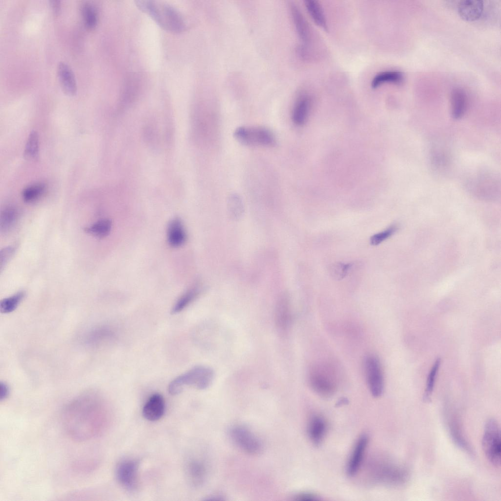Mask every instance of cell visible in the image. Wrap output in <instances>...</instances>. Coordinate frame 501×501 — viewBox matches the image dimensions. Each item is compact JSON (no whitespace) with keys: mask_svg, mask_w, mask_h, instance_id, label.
Listing matches in <instances>:
<instances>
[{"mask_svg":"<svg viewBox=\"0 0 501 501\" xmlns=\"http://www.w3.org/2000/svg\"><path fill=\"white\" fill-rule=\"evenodd\" d=\"M106 418V411L100 399L95 393L89 392L79 396L66 406L62 422L71 438L83 441L100 433Z\"/></svg>","mask_w":501,"mask_h":501,"instance_id":"obj_1","label":"cell"},{"mask_svg":"<svg viewBox=\"0 0 501 501\" xmlns=\"http://www.w3.org/2000/svg\"><path fill=\"white\" fill-rule=\"evenodd\" d=\"M136 2L137 7L166 30L179 32L185 28L182 15L171 5L152 0H138Z\"/></svg>","mask_w":501,"mask_h":501,"instance_id":"obj_2","label":"cell"},{"mask_svg":"<svg viewBox=\"0 0 501 501\" xmlns=\"http://www.w3.org/2000/svg\"><path fill=\"white\" fill-rule=\"evenodd\" d=\"M335 369L328 364H317L311 366L308 380L311 388L319 396H332L337 389L338 378Z\"/></svg>","mask_w":501,"mask_h":501,"instance_id":"obj_3","label":"cell"},{"mask_svg":"<svg viewBox=\"0 0 501 501\" xmlns=\"http://www.w3.org/2000/svg\"><path fill=\"white\" fill-rule=\"evenodd\" d=\"M213 378L214 372L210 368L205 366H195L172 381L168 386V391L172 395H177L187 386L205 389L210 385Z\"/></svg>","mask_w":501,"mask_h":501,"instance_id":"obj_4","label":"cell"},{"mask_svg":"<svg viewBox=\"0 0 501 501\" xmlns=\"http://www.w3.org/2000/svg\"><path fill=\"white\" fill-rule=\"evenodd\" d=\"M233 136L238 142L247 146L270 147L276 143L273 134L263 127H239L235 130Z\"/></svg>","mask_w":501,"mask_h":501,"instance_id":"obj_5","label":"cell"},{"mask_svg":"<svg viewBox=\"0 0 501 501\" xmlns=\"http://www.w3.org/2000/svg\"><path fill=\"white\" fill-rule=\"evenodd\" d=\"M483 452L488 460L493 465H501V441L499 425L494 419H490L486 423L482 440Z\"/></svg>","mask_w":501,"mask_h":501,"instance_id":"obj_6","label":"cell"},{"mask_svg":"<svg viewBox=\"0 0 501 501\" xmlns=\"http://www.w3.org/2000/svg\"><path fill=\"white\" fill-rule=\"evenodd\" d=\"M364 365L371 394L374 397L381 396L384 389V378L379 359L374 354H368L364 358Z\"/></svg>","mask_w":501,"mask_h":501,"instance_id":"obj_7","label":"cell"},{"mask_svg":"<svg viewBox=\"0 0 501 501\" xmlns=\"http://www.w3.org/2000/svg\"><path fill=\"white\" fill-rule=\"evenodd\" d=\"M229 434L235 444L245 452L255 454L262 450L260 440L246 427L235 426L231 428Z\"/></svg>","mask_w":501,"mask_h":501,"instance_id":"obj_8","label":"cell"},{"mask_svg":"<svg viewBox=\"0 0 501 501\" xmlns=\"http://www.w3.org/2000/svg\"><path fill=\"white\" fill-rule=\"evenodd\" d=\"M138 462L135 460L127 459L120 461L116 466V477L125 489L134 491L138 486Z\"/></svg>","mask_w":501,"mask_h":501,"instance_id":"obj_9","label":"cell"},{"mask_svg":"<svg viewBox=\"0 0 501 501\" xmlns=\"http://www.w3.org/2000/svg\"><path fill=\"white\" fill-rule=\"evenodd\" d=\"M292 313L288 296L282 295L278 299L275 310V322L278 329L284 333L290 326Z\"/></svg>","mask_w":501,"mask_h":501,"instance_id":"obj_10","label":"cell"},{"mask_svg":"<svg viewBox=\"0 0 501 501\" xmlns=\"http://www.w3.org/2000/svg\"><path fill=\"white\" fill-rule=\"evenodd\" d=\"M368 442L367 435H362L357 440L347 465V473L354 476L359 470Z\"/></svg>","mask_w":501,"mask_h":501,"instance_id":"obj_11","label":"cell"},{"mask_svg":"<svg viewBox=\"0 0 501 501\" xmlns=\"http://www.w3.org/2000/svg\"><path fill=\"white\" fill-rule=\"evenodd\" d=\"M165 411V402L159 393L152 395L144 404L142 414L148 420L155 421L162 417Z\"/></svg>","mask_w":501,"mask_h":501,"instance_id":"obj_12","label":"cell"},{"mask_svg":"<svg viewBox=\"0 0 501 501\" xmlns=\"http://www.w3.org/2000/svg\"><path fill=\"white\" fill-rule=\"evenodd\" d=\"M484 4L481 0H465L458 5V12L463 20L473 22L478 19L483 11Z\"/></svg>","mask_w":501,"mask_h":501,"instance_id":"obj_13","label":"cell"},{"mask_svg":"<svg viewBox=\"0 0 501 501\" xmlns=\"http://www.w3.org/2000/svg\"><path fill=\"white\" fill-rule=\"evenodd\" d=\"M58 77L63 89L68 94L74 95L77 91V84L74 73L66 63L60 62L57 67Z\"/></svg>","mask_w":501,"mask_h":501,"instance_id":"obj_14","label":"cell"},{"mask_svg":"<svg viewBox=\"0 0 501 501\" xmlns=\"http://www.w3.org/2000/svg\"><path fill=\"white\" fill-rule=\"evenodd\" d=\"M452 115L454 118H460L464 114L467 105V96L461 88L454 89L451 95Z\"/></svg>","mask_w":501,"mask_h":501,"instance_id":"obj_15","label":"cell"},{"mask_svg":"<svg viewBox=\"0 0 501 501\" xmlns=\"http://www.w3.org/2000/svg\"><path fill=\"white\" fill-rule=\"evenodd\" d=\"M167 231L168 241L172 247H178L185 242L186 234L180 219L172 220L169 224Z\"/></svg>","mask_w":501,"mask_h":501,"instance_id":"obj_16","label":"cell"},{"mask_svg":"<svg viewBox=\"0 0 501 501\" xmlns=\"http://www.w3.org/2000/svg\"><path fill=\"white\" fill-rule=\"evenodd\" d=\"M290 8L297 34L302 41L306 43L309 37L307 23L298 7L295 3H291Z\"/></svg>","mask_w":501,"mask_h":501,"instance_id":"obj_17","label":"cell"},{"mask_svg":"<svg viewBox=\"0 0 501 501\" xmlns=\"http://www.w3.org/2000/svg\"><path fill=\"white\" fill-rule=\"evenodd\" d=\"M326 431L325 420L320 416L313 417L308 425V432L311 441L316 445L322 441Z\"/></svg>","mask_w":501,"mask_h":501,"instance_id":"obj_18","label":"cell"},{"mask_svg":"<svg viewBox=\"0 0 501 501\" xmlns=\"http://www.w3.org/2000/svg\"><path fill=\"white\" fill-rule=\"evenodd\" d=\"M310 108V100L306 95L299 97L296 102L292 112V120L297 125L303 124L308 117Z\"/></svg>","mask_w":501,"mask_h":501,"instance_id":"obj_19","label":"cell"},{"mask_svg":"<svg viewBox=\"0 0 501 501\" xmlns=\"http://www.w3.org/2000/svg\"><path fill=\"white\" fill-rule=\"evenodd\" d=\"M403 79L404 75L400 71H385L378 73L373 77L371 86L372 88L375 89L385 83L400 84L403 82Z\"/></svg>","mask_w":501,"mask_h":501,"instance_id":"obj_20","label":"cell"},{"mask_svg":"<svg viewBox=\"0 0 501 501\" xmlns=\"http://www.w3.org/2000/svg\"><path fill=\"white\" fill-rule=\"evenodd\" d=\"M305 5L311 18L318 26L327 29L325 15L319 3L316 0H306Z\"/></svg>","mask_w":501,"mask_h":501,"instance_id":"obj_21","label":"cell"},{"mask_svg":"<svg viewBox=\"0 0 501 501\" xmlns=\"http://www.w3.org/2000/svg\"><path fill=\"white\" fill-rule=\"evenodd\" d=\"M19 215V211L15 207L8 206L5 208L0 214V230L3 231L10 230L17 223Z\"/></svg>","mask_w":501,"mask_h":501,"instance_id":"obj_22","label":"cell"},{"mask_svg":"<svg viewBox=\"0 0 501 501\" xmlns=\"http://www.w3.org/2000/svg\"><path fill=\"white\" fill-rule=\"evenodd\" d=\"M111 228V221L109 219H104L100 220L86 228L85 230L95 237L101 238L107 236Z\"/></svg>","mask_w":501,"mask_h":501,"instance_id":"obj_23","label":"cell"},{"mask_svg":"<svg viewBox=\"0 0 501 501\" xmlns=\"http://www.w3.org/2000/svg\"><path fill=\"white\" fill-rule=\"evenodd\" d=\"M38 135L36 131H32L26 143L23 153L24 157L27 159H34L38 157Z\"/></svg>","mask_w":501,"mask_h":501,"instance_id":"obj_24","label":"cell"},{"mask_svg":"<svg viewBox=\"0 0 501 501\" xmlns=\"http://www.w3.org/2000/svg\"><path fill=\"white\" fill-rule=\"evenodd\" d=\"M25 296V293L21 291L13 296L3 299L0 303L1 313H9L14 311Z\"/></svg>","mask_w":501,"mask_h":501,"instance_id":"obj_25","label":"cell"},{"mask_svg":"<svg viewBox=\"0 0 501 501\" xmlns=\"http://www.w3.org/2000/svg\"><path fill=\"white\" fill-rule=\"evenodd\" d=\"M45 188V185L42 183L32 184L26 187L22 192L23 200L26 203L36 201L44 193Z\"/></svg>","mask_w":501,"mask_h":501,"instance_id":"obj_26","label":"cell"},{"mask_svg":"<svg viewBox=\"0 0 501 501\" xmlns=\"http://www.w3.org/2000/svg\"><path fill=\"white\" fill-rule=\"evenodd\" d=\"M82 14L85 24L89 28L95 27L97 23V14L94 6L90 3H85L82 7Z\"/></svg>","mask_w":501,"mask_h":501,"instance_id":"obj_27","label":"cell"},{"mask_svg":"<svg viewBox=\"0 0 501 501\" xmlns=\"http://www.w3.org/2000/svg\"><path fill=\"white\" fill-rule=\"evenodd\" d=\"M198 294L199 290L196 288L186 292L179 298L173 307L172 314H176L183 310L197 297Z\"/></svg>","mask_w":501,"mask_h":501,"instance_id":"obj_28","label":"cell"},{"mask_svg":"<svg viewBox=\"0 0 501 501\" xmlns=\"http://www.w3.org/2000/svg\"><path fill=\"white\" fill-rule=\"evenodd\" d=\"M441 359L437 358L434 363L428 375L426 387L424 394V399L427 401L430 399L433 392L437 373L440 367Z\"/></svg>","mask_w":501,"mask_h":501,"instance_id":"obj_29","label":"cell"},{"mask_svg":"<svg viewBox=\"0 0 501 501\" xmlns=\"http://www.w3.org/2000/svg\"><path fill=\"white\" fill-rule=\"evenodd\" d=\"M351 264L337 262L332 264L329 269L331 276L336 280H340L347 275Z\"/></svg>","mask_w":501,"mask_h":501,"instance_id":"obj_30","label":"cell"},{"mask_svg":"<svg viewBox=\"0 0 501 501\" xmlns=\"http://www.w3.org/2000/svg\"><path fill=\"white\" fill-rule=\"evenodd\" d=\"M228 204L229 211L232 218H239L243 212V206L241 199L237 195H232L229 198Z\"/></svg>","mask_w":501,"mask_h":501,"instance_id":"obj_31","label":"cell"},{"mask_svg":"<svg viewBox=\"0 0 501 501\" xmlns=\"http://www.w3.org/2000/svg\"><path fill=\"white\" fill-rule=\"evenodd\" d=\"M397 229V226L393 225L385 230L375 234L370 238V243L372 246H377L393 234Z\"/></svg>","mask_w":501,"mask_h":501,"instance_id":"obj_32","label":"cell"},{"mask_svg":"<svg viewBox=\"0 0 501 501\" xmlns=\"http://www.w3.org/2000/svg\"><path fill=\"white\" fill-rule=\"evenodd\" d=\"M14 249L11 247L3 249L0 251V266L2 267L13 254Z\"/></svg>","mask_w":501,"mask_h":501,"instance_id":"obj_33","label":"cell"},{"mask_svg":"<svg viewBox=\"0 0 501 501\" xmlns=\"http://www.w3.org/2000/svg\"><path fill=\"white\" fill-rule=\"evenodd\" d=\"M191 474L196 479H201L204 474L203 467L199 464H194L191 468Z\"/></svg>","mask_w":501,"mask_h":501,"instance_id":"obj_34","label":"cell"},{"mask_svg":"<svg viewBox=\"0 0 501 501\" xmlns=\"http://www.w3.org/2000/svg\"><path fill=\"white\" fill-rule=\"evenodd\" d=\"M296 500L300 501H317L319 499L316 495L308 493H302L296 497Z\"/></svg>","mask_w":501,"mask_h":501,"instance_id":"obj_35","label":"cell"},{"mask_svg":"<svg viewBox=\"0 0 501 501\" xmlns=\"http://www.w3.org/2000/svg\"><path fill=\"white\" fill-rule=\"evenodd\" d=\"M0 399H5L9 394V387L8 386L4 383L1 382L0 384Z\"/></svg>","mask_w":501,"mask_h":501,"instance_id":"obj_36","label":"cell"},{"mask_svg":"<svg viewBox=\"0 0 501 501\" xmlns=\"http://www.w3.org/2000/svg\"><path fill=\"white\" fill-rule=\"evenodd\" d=\"M50 5L52 7L53 12L55 14H58L61 9V4L60 1L58 0H53L50 1Z\"/></svg>","mask_w":501,"mask_h":501,"instance_id":"obj_37","label":"cell"}]
</instances>
